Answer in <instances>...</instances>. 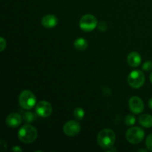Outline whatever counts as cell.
<instances>
[{
	"label": "cell",
	"instance_id": "cell-1",
	"mask_svg": "<svg viewBox=\"0 0 152 152\" xmlns=\"http://www.w3.org/2000/svg\"><path fill=\"white\" fill-rule=\"evenodd\" d=\"M116 136L113 130L104 129L99 132L97 135V142L99 146L105 149H108L114 146Z\"/></svg>",
	"mask_w": 152,
	"mask_h": 152
},
{
	"label": "cell",
	"instance_id": "cell-2",
	"mask_svg": "<svg viewBox=\"0 0 152 152\" xmlns=\"http://www.w3.org/2000/svg\"><path fill=\"white\" fill-rule=\"evenodd\" d=\"M38 132L34 126L27 124L22 126L18 132V138L24 143H32L37 140Z\"/></svg>",
	"mask_w": 152,
	"mask_h": 152
},
{
	"label": "cell",
	"instance_id": "cell-3",
	"mask_svg": "<svg viewBox=\"0 0 152 152\" xmlns=\"http://www.w3.org/2000/svg\"><path fill=\"white\" fill-rule=\"evenodd\" d=\"M37 102L36 96L28 90L22 91L19 96V105L23 109L30 110L34 108Z\"/></svg>",
	"mask_w": 152,
	"mask_h": 152
},
{
	"label": "cell",
	"instance_id": "cell-4",
	"mask_svg": "<svg viewBox=\"0 0 152 152\" xmlns=\"http://www.w3.org/2000/svg\"><path fill=\"white\" fill-rule=\"evenodd\" d=\"M126 137L130 143L138 144L142 141L145 137V132L141 128L133 127L126 132Z\"/></svg>",
	"mask_w": 152,
	"mask_h": 152
},
{
	"label": "cell",
	"instance_id": "cell-5",
	"mask_svg": "<svg viewBox=\"0 0 152 152\" xmlns=\"http://www.w3.org/2000/svg\"><path fill=\"white\" fill-rule=\"evenodd\" d=\"M128 83L133 88H140L145 83L144 74L139 70L132 71L128 77Z\"/></svg>",
	"mask_w": 152,
	"mask_h": 152
},
{
	"label": "cell",
	"instance_id": "cell-6",
	"mask_svg": "<svg viewBox=\"0 0 152 152\" xmlns=\"http://www.w3.org/2000/svg\"><path fill=\"white\" fill-rule=\"evenodd\" d=\"M98 25L97 19L94 15L86 14L82 16L80 20V27L83 31L89 32L96 28Z\"/></svg>",
	"mask_w": 152,
	"mask_h": 152
},
{
	"label": "cell",
	"instance_id": "cell-7",
	"mask_svg": "<svg viewBox=\"0 0 152 152\" xmlns=\"http://www.w3.org/2000/svg\"><path fill=\"white\" fill-rule=\"evenodd\" d=\"M52 111H53L52 105L47 101H41L36 105V113L37 115L41 117L45 118L49 117L51 114Z\"/></svg>",
	"mask_w": 152,
	"mask_h": 152
},
{
	"label": "cell",
	"instance_id": "cell-8",
	"mask_svg": "<svg viewBox=\"0 0 152 152\" xmlns=\"http://www.w3.org/2000/svg\"><path fill=\"white\" fill-rule=\"evenodd\" d=\"M80 125L79 123L74 120H70L67 122L63 126V132L66 136L68 137H75L80 133Z\"/></svg>",
	"mask_w": 152,
	"mask_h": 152
},
{
	"label": "cell",
	"instance_id": "cell-9",
	"mask_svg": "<svg viewBox=\"0 0 152 152\" xmlns=\"http://www.w3.org/2000/svg\"><path fill=\"white\" fill-rule=\"evenodd\" d=\"M129 108L134 114H140L144 109V104L142 99L138 96H132L129 101Z\"/></svg>",
	"mask_w": 152,
	"mask_h": 152
},
{
	"label": "cell",
	"instance_id": "cell-10",
	"mask_svg": "<svg viewBox=\"0 0 152 152\" xmlns=\"http://www.w3.org/2000/svg\"><path fill=\"white\" fill-rule=\"evenodd\" d=\"M5 123L9 127L16 128L20 126L22 123V117L16 113H11L7 117Z\"/></svg>",
	"mask_w": 152,
	"mask_h": 152
},
{
	"label": "cell",
	"instance_id": "cell-11",
	"mask_svg": "<svg viewBox=\"0 0 152 152\" xmlns=\"http://www.w3.org/2000/svg\"><path fill=\"white\" fill-rule=\"evenodd\" d=\"M58 24V19L53 14H47L42 19V25L46 28H53Z\"/></svg>",
	"mask_w": 152,
	"mask_h": 152
},
{
	"label": "cell",
	"instance_id": "cell-12",
	"mask_svg": "<svg viewBox=\"0 0 152 152\" xmlns=\"http://www.w3.org/2000/svg\"><path fill=\"white\" fill-rule=\"evenodd\" d=\"M127 62L131 67H137L141 63V56L137 52H132L127 57Z\"/></svg>",
	"mask_w": 152,
	"mask_h": 152
},
{
	"label": "cell",
	"instance_id": "cell-13",
	"mask_svg": "<svg viewBox=\"0 0 152 152\" xmlns=\"http://www.w3.org/2000/svg\"><path fill=\"white\" fill-rule=\"evenodd\" d=\"M139 123L145 128L152 127V116L150 114H142L139 117Z\"/></svg>",
	"mask_w": 152,
	"mask_h": 152
},
{
	"label": "cell",
	"instance_id": "cell-14",
	"mask_svg": "<svg viewBox=\"0 0 152 152\" xmlns=\"http://www.w3.org/2000/svg\"><path fill=\"white\" fill-rule=\"evenodd\" d=\"M74 46L77 50L83 51L88 48V42L84 38H78L74 41Z\"/></svg>",
	"mask_w": 152,
	"mask_h": 152
},
{
	"label": "cell",
	"instance_id": "cell-15",
	"mask_svg": "<svg viewBox=\"0 0 152 152\" xmlns=\"http://www.w3.org/2000/svg\"><path fill=\"white\" fill-rule=\"evenodd\" d=\"M74 116L77 120H81L84 118L85 111L82 108H76L74 111Z\"/></svg>",
	"mask_w": 152,
	"mask_h": 152
},
{
	"label": "cell",
	"instance_id": "cell-16",
	"mask_svg": "<svg viewBox=\"0 0 152 152\" xmlns=\"http://www.w3.org/2000/svg\"><path fill=\"white\" fill-rule=\"evenodd\" d=\"M135 121H136V118H135L134 116L132 115V114H129V115L126 116V118H125V123L129 126H133L135 123Z\"/></svg>",
	"mask_w": 152,
	"mask_h": 152
},
{
	"label": "cell",
	"instance_id": "cell-17",
	"mask_svg": "<svg viewBox=\"0 0 152 152\" xmlns=\"http://www.w3.org/2000/svg\"><path fill=\"white\" fill-rule=\"evenodd\" d=\"M142 70L145 71H149L152 70V62L151 61H146L142 65Z\"/></svg>",
	"mask_w": 152,
	"mask_h": 152
},
{
	"label": "cell",
	"instance_id": "cell-18",
	"mask_svg": "<svg viewBox=\"0 0 152 152\" xmlns=\"http://www.w3.org/2000/svg\"><path fill=\"white\" fill-rule=\"evenodd\" d=\"M145 145H146V147L147 148H148V150L152 151V134L148 135V137L146 138Z\"/></svg>",
	"mask_w": 152,
	"mask_h": 152
},
{
	"label": "cell",
	"instance_id": "cell-19",
	"mask_svg": "<svg viewBox=\"0 0 152 152\" xmlns=\"http://www.w3.org/2000/svg\"><path fill=\"white\" fill-rule=\"evenodd\" d=\"M34 119V114L31 112H26L24 115V120L27 122V123H30V122L33 121Z\"/></svg>",
	"mask_w": 152,
	"mask_h": 152
},
{
	"label": "cell",
	"instance_id": "cell-20",
	"mask_svg": "<svg viewBox=\"0 0 152 152\" xmlns=\"http://www.w3.org/2000/svg\"><path fill=\"white\" fill-rule=\"evenodd\" d=\"M97 28L99 29V31H106L107 28H108V25H107V23L105 22H99V24L97 25Z\"/></svg>",
	"mask_w": 152,
	"mask_h": 152
},
{
	"label": "cell",
	"instance_id": "cell-21",
	"mask_svg": "<svg viewBox=\"0 0 152 152\" xmlns=\"http://www.w3.org/2000/svg\"><path fill=\"white\" fill-rule=\"evenodd\" d=\"M5 48L6 41L4 40V39L3 38V37H1V38H0V50H1V52H2Z\"/></svg>",
	"mask_w": 152,
	"mask_h": 152
},
{
	"label": "cell",
	"instance_id": "cell-22",
	"mask_svg": "<svg viewBox=\"0 0 152 152\" xmlns=\"http://www.w3.org/2000/svg\"><path fill=\"white\" fill-rule=\"evenodd\" d=\"M12 150H13V151H22V148H20L18 146H14L13 148H12Z\"/></svg>",
	"mask_w": 152,
	"mask_h": 152
},
{
	"label": "cell",
	"instance_id": "cell-23",
	"mask_svg": "<svg viewBox=\"0 0 152 152\" xmlns=\"http://www.w3.org/2000/svg\"><path fill=\"white\" fill-rule=\"evenodd\" d=\"M148 106H149V108L152 110V98H151V99L148 100Z\"/></svg>",
	"mask_w": 152,
	"mask_h": 152
},
{
	"label": "cell",
	"instance_id": "cell-24",
	"mask_svg": "<svg viewBox=\"0 0 152 152\" xmlns=\"http://www.w3.org/2000/svg\"><path fill=\"white\" fill-rule=\"evenodd\" d=\"M149 78H150V81H151V83H152V72L151 73V74H150Z\"/></svg>",
	"mask_w": 152,
	"mask_h": 152
},
{
	"label": "cell",
	"instance_id": "cell-25",
	"mask_svg": "<svg viewBox=\"0 0 152 152\" xmlns=\"http://www.w3.org/2000/svg\"><path fill=\"white\" fill-rule=\"evenodd\" d=\"M138 151H147V150H145V149H140Z\"/></svg>",
	"mask_w": 152,
	"mask_h": 152
}]
</instances>
